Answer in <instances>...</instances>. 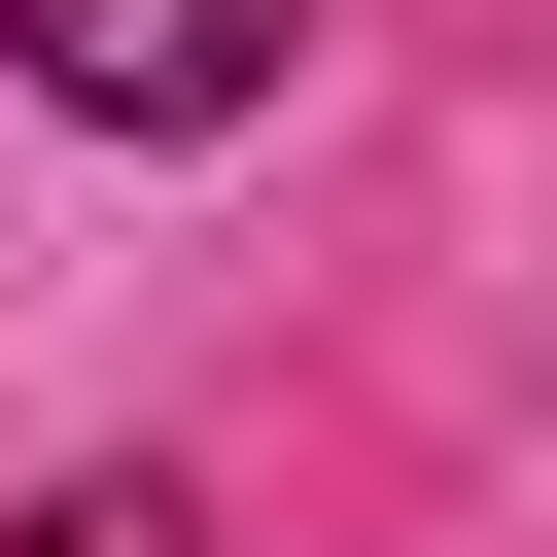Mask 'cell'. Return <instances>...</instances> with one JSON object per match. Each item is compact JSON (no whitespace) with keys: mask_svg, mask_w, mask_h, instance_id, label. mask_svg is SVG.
I'll return each instance as SVG.
<instances>
[{"mask_svg":"<svg viewBox=\"0 0 557 557\" xmlns=\"http://www.w3.org/2000/svg\"><path fill=\"white\" fill-rule=\"evenodd\" d=\"M0 557H209V522H174V487H139V453H104V487H35V522H0Z\"/></svg>","mask_w":557,"mask_h":557,"instance_id":"2","label":"cell"},{"mask_svg":"<svg viewBox=\"0 0 557 557\" xmlns=\"http://www.w3.org/2000/svg\"><path fill=\"white\" fill-rule=\"evenodd\" d=\"M278 35H313V0H0V70H35V104H104V139H244V104H278Z\"/></svg>","mask_w":557,"mask_h":557,"instance_id":"1","label":"cell"}]
</instances>
